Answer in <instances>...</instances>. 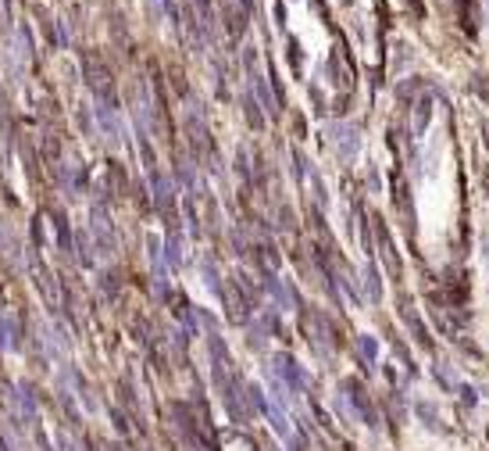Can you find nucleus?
<instances>
[{
  "label": "nucleus",
  "instance_id": "obj_1",
  "mask_svg": "<svg viewBox=\"0 0 489 451\" xmlns=\"http://www.w3.org/2000/svg\"><path fill=\"white\" fill-rule=\"evenodd\" d=\"M104 451H125L122 444H104Z\"/></svg>",
  "mask_w": 489,
  "mask_h": 451
}]
</instances>
